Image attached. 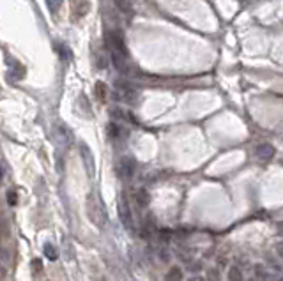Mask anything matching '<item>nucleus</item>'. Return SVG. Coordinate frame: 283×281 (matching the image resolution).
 Listing matches in <instances>:
<instances>
[{"mask_svg":"<svg viewBox=\"0 0 283 281\" xmlns=\"http://www.w3.org/2000/svg\"><path fill=\"white\" fill-rule=\"evenodd\" d=\"M190 281H205V278H202V276H193Z\"/></svg>","mask_w":283,"mask_h":281,"instance_id":"obj_21","label":"nucleus"},{"mask_svg":"<svg viewBox=\"0 0 283 281\" xmlns=\"http://www.w3.org/2000/svg\"><path fill=\"white\" fill-rule=\"evenodd\" d=\"M94 88H96V96H98V99L105 101V99H107V96H108V87H107V85H105L103 82H98Z\"/></svg>","mask_w":283,"mask_h":281,"instance_id":"obj_14","label":"nucleus"},{"mask_svg":"<svg viewBox=\"0 0 283 281\" xmlns=\"http://www.w3.org/2000/svg\"><path fill=\"white\" fill-rule=\"evenodd\" d=\"M108 133H110L111 138H115L117 134H119V128L115 126V122H113V124H110V128H108Z\"/></svg>","mask_w":283,"mask_h":281,"instance_id":"obj_20","label":"nucleus"},{"mask_svg":"<svg viewBox=\"0 0 283 281\" xmlns=\"http://www.w3.org/2000/svg\"><path fill=\"white\" fill-rule=\"evenodd\" d=\"M274 147L271 143H260L259 147L255 149V157L259 161H271L274 157Z\"/></svg>","mask_w":283,"mask_h":281,"instance_id":"obj_7","label":"nucleus"},{"mask_svg":"<svg viewBox=\"0 0 283 281\" xmlns=\"http://www.w3.org/2000/svg\"><path fill=\"white\" fill-rule=\"evenodd\" d=\"M205 281H221V274H219V271L216 267L209 269L207 271V278H205Z\"/></svg>","mask_w":283,"mask_h":281,"instance_id":"obj_17","label":"nucleus"},{"mask_svg":"<svg viewBox=\"0 0 283 281\" xmlns=\"http://www.w3.org/2000/svg\"><path fill=\"white\" fill-rule=\"evenodd\" d=\"M46 5H48V9H50L51 14H57V11L61 9L62 0H46Z\"/></svg>","mask_w":283,"mask_h":281,"instance_id":"obj_16","label":"nucleus"},{"mask_svg":"<svg viewBox=\"0 0 283 281\" xmlns=\"http://www.w3.org/2000/svg\"><path fill=\"white\" fill-rule=\"evenodd\" d=\"M55 138H57V142H59V145H62V147H67V145L71 143L73 134H71V131L65 128L64 124H57L55 126Z\"/></svg>","mask_w":283,"mask_h":281,"instance_id":"obj_8","label":"nucleus"},{"mask_svg":"<svg viewBox=\"0 0 283 281\" xmlns=\"http://www.w3.org/2000/svg\"><path fill=\"white\" fill-rule=\"evenodd\" d=\"M136 202H138L140 207H147L149 202H151V196H149L147 189H138V191H136Z\"/></svg>","mask_w":283,"mask_h":281,"instance_id":"obj_11","label":"nucleus"},{"mask_svg":"<svg viewBox=\"0 0 283 281\" xmlns=\"http://www.w3.org/2000/svg\"><path fill=\"white\" fill-rule=\"evenodd\" d=\"M107 46H108V50L126 51L124 39H122V36L119 32H108V36H107Z\"/></svg>","mask_w":283,"mask_h":281,"instance_id":"obj_9","label":"nucleus"},{"mask_svg":"<svg viewBox=\"0 0 283 281\" xmlns=\"http://www.w3.org/2000/svg\"><path fill=\"white\" fill-rule=\"evenodd\" d=\"M43 251H44V255H46L48 260H57V249L53 248L50 242H46V244L43 246Z\"/></svg>","mask_w":283,"mask_h":281,"instance_id":"obj_15","label":"nucleus"},{"mask_svg":"<svg viewBox=\"0 0 283 281\" xmlns=\"http://www.w3.org/2000/svg\"><path fill=\"white\" fill-rule=\"evenodd\" d=\"M113 4H115V7L121 11V13L124 14L133 13V2H131V0H113Z\"/></svg>","mask_w":283,"mask_h":281,"instance_id":"obj_10","label":"nucleus"},{"mask_svg":"<svg viewBox=\"0 0 283 281\" xmlns=\"http://www.w3.org/2000/svg\"><path fill=\"white\" fill-rule=\"evenodd\" d=\"M115 94L119 99H122V101H133L136 97V90L133 87H131L130 83H117L115 85Z\"/></svg>","mask_w":283,"mask_h":281,"instance_id":"obj_6","label":"nucleus"},{"mask_svg":"<svg viewBox=\"0 0 283 281\" xmlns=\"http://www.w3.org/2000/svg\"><path fill=\"white\" fill-rule=\"evenodd\" d=\"M255 274H257V280H267V278H269V274H267V271L264 269V265H257Z\"/></svg>","mask_w":283,"mask_h":281,"instance_id":"obj_18","label":"nucleus"},{"mask_svg":"<svg viewBox=\"0 0 283 281\" xmlns=\"http://www.w3.org/2000/svg\"><path fill=\"white\" fill-rule=\"evenodd\" d=\"M87 216L98 228H103V226L107 225L108 221L107 211H105V205H103V202L99 200L98 195L92 193L87 198Z\"/></svg>","mask_w":283,"mask_h":281,"instance_id":"obj_1","label":"nucleus"},{"mask_svg":"<svg viewBox=\"0 0 283 281\" xmlns=\"http://www.w3.org/2000/svg\"><path fill=\"white\" fill-rule=\"evenodd\" d=\"M7 203H9L11 207H14L18 203V195L14 193V191H7Z\"/></svg>","mask_w":283,"mask_h":281,"instance_id":"obj_19","label":"nucleus"},{"mask_svg":"<svg viewBox=\"0 0 283 281\" xmlns=\"http://www.w3.org/2000/svg\"><path fill=\"white\" fill-rule=\"evenodd\" d=\"M165 281H182V271L179 267H172L167 272Z\"/></svg>","mask_w":283,"mask_h":281,"instance_id":"obj_13","label":"nucleus"},{"mask_svg":"<svg viewBox=\"0 0 283 281\" xmlns=\"http://www.w3.org/2000/svg\"><path fill=\"white\" fill-rule=\"evenodd\" d=\"M228 281H244V276H242V271L237 265L228 269Z\"/></svg>","mask_w":283,"mask_h":281,"instance_id":"obj_12","label":"nucleus"},{"mask_svg":"<svg viewBox=\"0 0 283 281\" xmlns=\"http://www.w3.org/2000/svg\"><path fill=\"white\" fill-rule=\"evenodd\" d=\"M110 55H111V62L115 65L117 71L121 73H126L128 71V51H119V50H110Z\"/></svg>","mask_w":283,"mask_h":281,"instance_id":"obj_5","label":"nucleus"},{"mask_svg":"<svg viewBox=\"0 0 283 281\" xmlns=\"http://www.w3.org/2000/svg\"><path fill=\"white\" fill-rule=\"evenodd\" d=\"M80 152H82V159H84V165H85V170L90 177L96 175V161H94V156H92V151L82 143V147H80Z\"/></svg>","mask_w":283,"mask_h":281,"instance_id":"obj_4","label":"nucleus"},{"mask_svg":"<svg viewBox=\"0 0 283 281\" xmlns=\"http://www.w3.org/2000/svg\"><path fill=\"white\" fill-rule=\"evenodd\" d=\"M135 170H136V165H135V159L131 157H122L119 161V166H117V173L121 179H131L135 175Z\"/></svg>","mask_w":283,"mask_h":281,"instance_id":"obj_2","label":"nucleus"},{"mask_svg":"<svg viewBox=\"0 0 283 281\" xmlns=\"http://www.w3.org/2000/svg\"><path fill=\"white\" fill-rule=\"evenodd\" d=\"M248 281H260V280H248Z\"/></svg>","mask_w":283,"mask_h":281,"instance_id":"obj_23","label":"nucleus"},{"mask_svg":"<svg viewBox=\"0 0 283 281\" xmlns=\"http://www.w3.org/2000/svg\"><path fill=\"white\" fill-rule=\"evenodd\" d=\"M2 177H4V172H2V168H0V180H2Z\"/></svg>","mask_w":283,"mask_h":281,"instance_id":"obj_22","label":"nucleus"},{"mask_svg":"<svg viewBox=\"0 0 283 281\" xmlns=\"http://www.w3.org/2000/svg\"><path fill=\"white\" fill-rule=\"evenodd\" d=\"M119 216H121V221L124 223L126 228H133V214H131L130 203H128L124 195H121V198H119Z\"/></svg>","mask_w":283,"mask_h":281,"instance_id":"obj_3","label":"nucleus"}]
</instances>
